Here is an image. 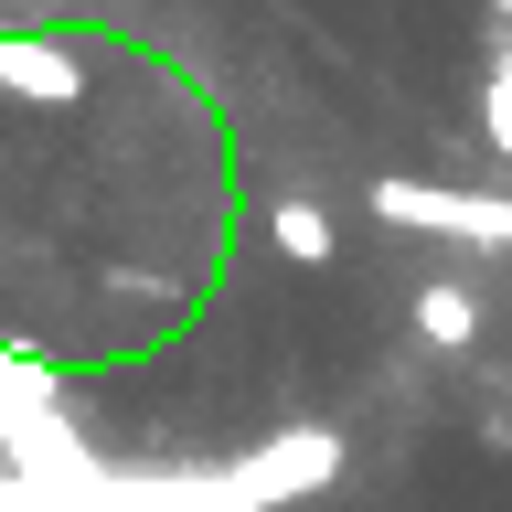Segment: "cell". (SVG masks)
Returning <instances> with one entry per match:
<instances>
[{"instance_id":"cell-1","label":"cell","mask_w":512,"mask_h":512,"mask_svg":"<svg viewBox=\"0 0 512 512\" xmlns=\"http://www.w3.org/2000/svg\"><path fill=\"white\" fill-rule=\"evenodd\" d=\"M374 214L406 235H459V246H512V192H459V182H374Z\"/></svg>"},{"instance_id":"cell-2","label":"cell","mask_w":512,"mask_h":512,"mask_svg":"<svg viewBox=\"0 0 512 512\" xmlns=\"http://www.w3.org/2000/svg\"><path fill=\"white\" fill-rule=\"evenodd\" d=\"M0 96L75 107V96H86V54H75V43H54V32H0Z\"/></svg>"},{"instance_id":"cell-3","label":"cell","mask_w":512,"mask_h":512,"mask_svg":"<svg viewBox=\"0 0 512 512\" xmlns=\"http://www.w3.org/2000/svg\"><path fill=\"white\" fill-rule=\"evenodd\" d=\"M416 342H427V352H470L480 342V310H470V288H416Z\"/></svg>"},{"instance_id":"cell-4","label":"cell","mask_w":512,"mask_h":512,"mask_svg":"<svg viewBox=\"0 0 512 512\" xmlns=\"http://www.w3.org/2000/svg\"><path fill=\"white\" fill-rule=\"evenodd\" d=\"M267 246H278L288 267H331V214H320V203H278V214H267Z\"/></svg>"},{"instance_id":"cell-5","label":"cell","mask_w":512,"mask_h":512,"mask_svg":"<svg viewBox=\"0 0 512 512\" xmlns=\"http://www.w3.org/2000/svg\"><path fill=\"white\" fill-rule=\"evenodd\" d=\"M480 128H491V150L512 160V32L491 43V86H480Z\"/></svg>"}]
</instances>
